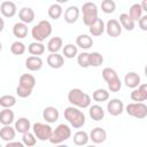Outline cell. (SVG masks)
I'll list each match as a JSON object with an SVG mask.
<instances>
[{
  "instance_id": "6da1fadb",
  "label": "cell",
  "mask_w": 147,
  "mask_h": 147,
  "mask_svg": "<svg viewBox=\"0 0 147 147\" xmlns=\"http://www.w3.org/2000/svg\"><path fill=\"white\" fill-rule=\"evenodd\" d=\"M68 101L77 108H88L91 106V96L80 88H72L68 93Z\"/></svg>"
},
{
  "instance_id": "7a4b0ae2",
  "label": "cell",
  "mask_w": 147,
  "mask_h": 147,
  "mask_svg": "<svg viewBox=\"0 0 147 147\" xmlns=\"http://www.w3.org/2000/svg\"><path fill=\"white\" fill-rule=\"evenodd\" d=\"M64 118L70 123V125L75 129H80L86 122L85 115L82 110H79L77 107L71 106L65 108L64 110Z\"/></svg>"
},
{
  "instance_id": "3957f363",
  "label": "cell",
  "mask_w": 147,
  "mask_h": 147,
  "mask_svg": "<svg viewBox=\"0 0 147 147\" xmlns=\"http://www.w3.org/2000/svg\"><path fill=\"white\" fill-rule=\"evenodd\" d=\"M52 31H53V28H52L51 22L46 21V20H42L32 28L31 36L36 41L42 42L46 38H48L52 34Z\"/></svg>"
},
{
  "instance_id": "277c9868",
  "label": "cell",
  "mask_w": 147,
  "mask_h": 147,
  "mask_svg": "<svg viewBox=\"0 0 147 147\" xmlns=\"http://www.w3.org/2000/svg\"><path fill=\"white\" fill-rule=\"evenodd\" d=\"M71 137V129L69 127V125L67 124H59L55 130L52 131L51 138L48 139L52 144L54 145H59L65 140H68Z\"/></svg>"
},
{
  "instance_id": "5b68a950",
  "label": "cell",
  "mask_w": 147,
  "mask_h": 147,
  "mask_svg": "<svg viewBox=\"0 0 147 147\" xmlns=\"http://www.w3.org/2000/svg\"><path fill=\"white\" fill-rule=\"evenodd\" d=\"M82 13L84 24L90 26L98 18V6L94 2H85L82 7Z\"/></svg>"
},
{
  "instance_id": "8992f818",
  "label": "cell",
  "mask_w": 147,
  "mask_h": 147,
  "mask_svg": "<svg viewBox=\"0 0 147 147\" xmlns=\"http://www.w3.org/2000/svg\"><path fill=\"white\" fill-rule=\"evenodd\" d=\"M125 111L127 115L136 117L138 119H142L147 116V106L144 102H132L126 105Z\"/></svg>"
},
{
  "instance_id": "52a82bcc",
  "label": "cell",
  "mask_w": 147,
  "mask_h": 147,
  "mask_svg": "<svg viewBox=\"0 0 147 147\" xmlns=\"http://www.w3.org/2000/svg\"><path fill=\"white\" fill-rule=\"evenodd\" d=\"M32 130H33V134L36 136L37 139H39L40 141H46L51 138V134H52V127L51 125L48 124H45V123H40V122H37L32 125Z\"/></svg>"
},
{
  "instance_id": "ba28073f",
  "label": "cell",
  "mask_w": 147,
  "mask_h": 147,
  "mask_svg": "<svg viewBox=\"0 0 147 147\" xmlns=\"http://www.w3.org/2000/svg\"><path fill=\"white\" fill-rule=\"evenodd\" d=\"M131 100L134 102H142L147 100V84H139L131 92Z\"/></svg>"
},
{
  "instance_id": "9c48e42d",
  "label": "cell",
  "mask_w": 147,
  "mask_h": 147,
  "mask_svg": "<svg viewBox=\"0 0 147 147\" xmlns=\"http://www.w3.org/2000/svg\"><path fill=\"white\" fill-rule=\"evenodd\" d=\"M105 30H106L107 34L113 38H116L122 33V26H121L119 22L115 18H111L107 22V24L105 25Z\"/></svg>"
},
{
  "instance_id": "30bf717a",
  "label": "cell",
  "mask_w": 147,
  "mask_h": 147,
  "mask_svg": "<svg viewBox=\"0 0 147 147\" xmlns=\"http://www.w3.org/2000/svg\"><path fill=\"white\" fill-rule=\"evenodd\" d=\"M107 110L111 116H118L124 111V105L119 99H113L107 103Z\"/></svg>"
},
{
  "instance_id": "8fae6325",
  "label": "cell",
  "mask_w": 147,
  "mask_h": 147,
  "mask_svg": "<svg viewBox=\"0 0 147 147\" xmlns=\"http://www.w3.org/2000/svg\"><path fill=\"white\" fill-rule=\"evenodd\" d=\"M0 11H1V14L5 17L10 18V17H13L16 14L17 7H16V5L13 1H3L0 5Z\"/></svg>"
},
{
  "instance_id": "7c38bea8",
  "label": "cell",
  "mask_w": 147,
  "mask_h": 147,
  "mask_svg": "<svg viewBox=\"0 0 147 147\" xmlns=\"http://www.w3.org/2000/svg\"><path fill=\"white\" fill-rule=\"evenodd\" d=\"M60 117V113L55 107H46L42 110V118L47 122V123H55Z\"/></svg>"
},
{
  "instance_id": "4fadbf2b",
  "label": "cell",
  "mask_w": 147,
  "mask_h": 147,
  "mask_svg": "<svg viewBox=\"0 0 147 147\" xmlns=\"http://www.w3.org/2000/svg\"><path fill=\"white\" fill-rule=\"evenodd\" d=\"M88 137L94 144H101L107 139V132H106L105 129L98 126V127L92 129V131L90 132Z\"/></svg>"
},
{
  "instance_id": "5bb4252c",
  "label": "cell",
  "mask_w": 147,
  "mask_h": 147,
  "mask_svg": "<svg viewBox=\"0 0 147 147\" xmlns=\"http://www.w3.org/2000/svg\"><path fill=\"white\" fill-rule=\"evenodd\" d=\"M79 8L77 6H69L65 10H64V21L69 24H72L75 22H77L78 17H79Z\"/></svg>"
},
{
  "instance_id": "9a60e30c",
  "label": "cell",
  "mask_w": 147,
  "mask_h": 147,
  "mask_svg": "<svg viewBox=\"0 0 147 147\" xmlns=\"http://www.w3.org/2000/svg\"><path fill=\"white\" fill-rule=\"evenodd\" d=\"M47 64L53 69H60L64 64V57L59 53H51L47 56Z\"/></svg>"
},
{
  "instance_id": "2e32d148",
  "label": "cell",
  "mask_w": 147,
  "mask_h": 147,
  "mask_svg": "<svg viewBox=\"0 0 147 147\" xmlns=\"http://www.w3.org/2000/svg\"><path fill=\"white\" fill-rule=\"evenodd\" d=\"M25 67L28 70L30 71H39L42 68V60L40 59V56H29L25 60Z\"/></svg>"
},
{
  "instance_id": "e0dca14e",
  "label": "cell",
  "mask_w": 147,
  "mask_h": 147,
  "mask_svg": "<svg viewBox=\"0 0 147 147\" xmlns=\"http://www.w3.org/2000/svg\"><path fill=\"white\" fill-rule=\"evenodd\" d=\"M34 16H36L34 10L32 8H30V7H23L18 11V17H20L21 22H23L25 24H29V23L33 22Z\"/></svg>"
},
{
  "instance_id": "ac0fdd59",
  "label": "cell",
  "mask_w": 147,
  "mask_h": 147,
  "mask_svg": "<svg viewBox=\"0 0 147 147\" xmlns=\"http://www.w3.org/2000/svg\"><path fill=\"white\" fill-rule=\"evenodd\" d=\"M88 28H90L88 31H90V33H91L93 37H99V36H101V34L105 32V23H103V21H102L101 18H99V17H98Z\"/></svg>"
},
{
  "instance_id": "d6986e66",
  "label": "cell",
  "mask_w": 147,
  "mask_h": 147,
  "mask_svg": "<svg viewBox=\"0 0 147 147\" xmlns=\"http://www.w3.org/2000/svg\"><path fill=\"white\" fill-rule=\"evenodd\" d=\"M124 83L127 87L130 88H136L139 84H140V76L134 72V71H131V72H127L124 77Z\"/></svg>"
},
{
  "instance_id": "ffe728a7",
  "label": "cell",
  "mask_w": 147,
  "mask_h": 147,
  "mask_svg": "<svg viewBox=\"0 0 147 147\" xmlns=\"http://www.w3.org/2000/svg\"><path fill=\"white\" fill-rule=\"evenodd\" d=\"M18 85H21L25 88H29V90H33L36 86V78L31 74H23L20 77Z\"/></svg>"
},
{
  "instance_id": "44dd1931",
  "label": "cell",
  "mask_w": 147,
  "mask_h": 147,
  "mask_svg": "<svg viewBox=\"0 0 147 147\" xmlns=\"http://www.w3.org/2000/svg\"><path fill=\"white\" fill-rule=\"evenodd\" d=\"M13 34L18 39L25 38L28 36V25L23 22L15 23L14 26H13Z\"/></svg>"
},
{
  "instance_id": "7402d4cb",
  "label": "cell",
  "mask_w": 147,
  "mask_h": 147,
  "mask_svg": "<svg viewBox=\"0 0 147 147\" xmlns=\"http://www.w3.org/2000/svg\"><path fill=\"white\" fill-rule=\"evenodd\" d=\"M15 134H16V130L15 127H11L10 125H3L0 129V138L6 142L14 140Z\"/></svg>"
},
{
  "instance_id": "603a6c76",
  "label": "cell",
  "mask_w": 147,
  "mask_h": 147,
  "mask_svg": "<svg viewBox=\"0 0 147 147\" xmlns=\"http://www.w3.org/2000/svg\"><path fill=\"white\" fill-rule=\"evenodd\" d=\"M14 111L10 110V108H3L0 111V123L2 125H10L14 122Z\"/></svg>"
},
{
  "instance_id": "cb8c5ba5",
  "label": "cell",
  "mask_w": 147,
  "mask_h": 147,
  "mask_svg": "<svg viewBox=\"0 0 147 147\" xmlns=\"http://www.w3.org/2000/svg\"><path fill=\"white\" fill-rule=\"evenodd\" d=\"M88 113H90L91 118H92L93 121H96V122L103 119V117H105V110H103V108H102L101 106H99V105L90 106Z\"/></svg>"
},
{
  "instance_id": "d4e9b609",
  "label": "cell",
  "mask_w": 147,
  "mask_h": 147,
  "mask_svg": "<svg viewBox=\"0 0 147 147\" xmlns=\"http://www.w3.org/2000/svg\"><path fill=\"white\" fill-rule=\"evenodd\" d=\"M31 129V123L26 117H20L16 122H15V130L18 133H25Z\"/></svg>"
},
{
  "instance_id": "484cf974",
  "label": "cell",
  "mask_w": 147,
  "mask_h": 147,
  "mask_svg": "<svg viewBox=\"0 0 147 147\" xmlns=\"http://www.w3.org/2000/svg\"><path fill=\"white\" fill-rule=\"evenodd\" d=\"M76 45L83 49H88L93 46V39L87 34H79L76 38Z\"/></svg>"
},
{
  "instance_id": "4316f807",
  "label": "cell",
  "mask_w": 147,
  "mask_h": 147,
  "mask_svg": "<svg viewBox=\"0 0 147 147\" xmlns=\"http://www.w3.org/2000/svg\"><path fill=\"white\" fill-rule=\"evenodd\" d=\"M63 46V40L61 37H53L47 42V49L51 53H57Z\"/></svg>"
},
{
  "instance_id": "83f0119b",
  "label": "cell",
  "mask_w": 147,
  "mask_h": 147,
  "mask_svg": "<svg viewBox=\"0 0 147 147\" xmlns=\"http://www.w3.org/2000/svg\"><path fill=\"white\" fill-rule=\"evenodd\" d=\"M119 24L122 28H124L127 31H132L134 29V21L129 16V14L126 13H122L119 15Z\"/></svg>"
},
{
  "instance_id": "f1b7e54d",
  "label": "cell",
  "mask_w": 147,
  "mask_h": 147,
  "mask_svg": "<svg viewBox=\"0 0 147 147\" xmlns=\"http://www.w3.org/2000/svg\"><path fill=\"white\" fill-rule=\"evenodd\" d=\"M45 45L40 41H33L29 45L28 47V52L31 54V55H36V56H39V55H42L45 53Z\"/></svg>"
},
{
  "instance_id": "f546056e",
  "label": "cell",
  "mask_w": 147,
  "mask_h": 147,
  "mask_svg": "<svg viewBox=\"0 0 147 147\" xmlns=\"http://www.w3.org/2000/svg\"><path fill=\"white\" fill-rule=\"evenodd\" d=\"M88 140H90V137L85 131H77L74 134V144L77 146H84L88 142Z\"/></svg>"
},
{
  "instance_id": "4dcf8cb0",
  "label": "cell",
  "mask_w": 147,
  "mask_h": 147,
  "mask_svg": "<svg viewBox=\"0 0 147 147\" xmlns=\"http://www.w3.org/2000/svg\"><path fill=\"white\" fill-rule=\"evenodd\" d=\"M92 99L96 102H105L109 99V92L105 88H98L92 93Z\"/></svg>"
},
{
  "instance_id": "1f68e13d",
  "label": "cell",
  "mask_w": 147,
  "mask_h": 147,
  "mask_svg": "<svg viewBox=\"0 0 147 147\" xmlns=\"http://www.w3.org/2000/svg\"><path fill=\"white\" fill-rule=\"evenodd\" d=\"M62 14H63V9H62L60 3H53V5L49 6V8H48V16L52 20H59Z\"/></svg>"
},
{
  "instance_id": "d6a6232c",
  "label": "cell",
  "mask_w": 147,
  "mask_h": 147,
  "mask_svg": "<svg viewBox=\"0 0 147 147\" xmlns=\"http://www.w3.org/2000/svg\"><path fill=\"white\" fill-rule=\"evenodd\" d=\"M142 8H141V5L140 3H133L131 7H130V10H129V16L136 22L138 21L141 16H142Z\"/></svg>"
},
{
  "instance_id": "836d02e7",
  "label": "cell",
  "mask_w": 147,
  "mask_h": 147,
  "mask_svg": "<svg viewBox=\"0 0 147 147\" xmlns=\"http://www.w3.org/2000/svg\"><path fill=\"white\" fill-rule=\"evenodd\" d=\"M16 105V98L11 94H6L0 96V106L3 108H11Z\"/></svg>"
},
{
  "instance_id": "e575fe53",
  "label": "cell",
  "mask_w": 147,
  "mask_h": 147,
  "mask_svg": "<svg viewBox=\"0 0 147 147\" xmlns=\"http://www.w3.org/2000/svg\"><path fill=\"white\" fill-rule=\"evenodd\" d=\"M103 63V56L99 52L90 53V67H100Z\"/></svg>"
},
{
  "instance_id": "d590c367",
  "label": "cell",
  "mask_w": 147,
  "mask_h": 147,
  "mask_svg": "<svg viewBox=\"0 0 147 147\" xmlns=\"http://www.w3.org/2000/svg\"><path fill=\"white\" fill-rule=\"evenodd\" d=\"M25 51H26L25 45L22 41H18V40L17 41H14L11 44V46H10V52L14 55H22V54L25 53Z\"/></svg>"
},
{
  "instance_id": "8d00e7d4",
  "label": "cell",
  "mask_w": 147,
  "mask_h": 147,
  "mask_svg": "<svg viewBox=\"0 0 147 147\" xmlns=\"http://www.w3.org/2000/svg\"><path fill=\"white\" fill-rule=\"evenodd\" d=\"M78 53V49H77V46L72 45V44H67L64 47H63V55L64 57L67 59H74Z\"/></svg>"
},
{
  "instance_id": "74e56055",
  "label": "cell",
  "mask_w": 147,
  "mask_h": 147,
  "mask_svg": "<svg viewBox=\"0 0 147 147\" xmlns=\"http://www.w3.org/2000/svg\"><path fill=\"white\" fill-rule=\"evenodd\" d=\"M22 142H23V145H24V146L32 147V146H34V145L37 144V138H36V136H34L33 133H31V132H29V131H28V132L23 133Z\"/></svg>"
},
{
  "instance_id": "f35d334b",
  "label": "cell",
  "mask_w": 147,
  "mask_h": 147,
  "mask_svg": "<svg viewBox=\"0 0 147 147\" xmlns=\"http://www.w3.org/2000/svg\"><path fill=\"white\" fill-rule=\"evenodd\" d=\"M116 9V3L114 0H102L101 2V10L105 14H111Z\"/></svg>"
},
{
  "instance_id": "ab89813d",
  "label": "cell",
  "mask_w": 147,
  "mask_h": 147,
  "mask_svg": "<svg viewBox=\"0 0 147 147\" xmlns=\"http://www.w3.org/2000/svg\"><path fill=\"white\" fill-rule=\"evenodd\" d=\"M77 62H78L79 67H82V68H88L90 67V53L82 52L77 56Z\"/></svg>"
},
{
  "instance_id": "60d3db41",
  "label": "cell",
  "mask_w": 147,
  "mask_h": 147,
  "mask_svg": "<svg viewBox=\"0 0 147 147\" xmlns=\"http://www.w3.org/2000/svg\"><path fill=\"white\" fill-rule=\"evenodd\" d=\"M107 84H108V88L110 92H119V90L122 88V82L118 76L115 77L114 79L109 80Z\"/></svg>"
},
{
  "instance_id": "b9f144b4",
  "label": "cell",
  "mask_w": 147,
  "mask_h": 147,
  "mask_svg": "<svg viewBox=\"0 0 147 147\" xmlns=\"http://www.w3.org/2000/svg\"><path fill=\"white\" fill-rule=\"evenodd\" d=\"M115 77H117V72L114 70V69H111V68H105L103 70H102V78L108 83L109 80H111V79H114Z\"/></svg>"
},
{
  "instance_id": "7bdbcfd3",
  "label": "cell",
  "mask_w": 147,
  "mask_h": 147,
  "mask_svg": "<svg viewBox=\"0 0 147 147\" xmlns=\"http://www.w3.org/2000/svg\"><path fill=\"white\" fill-rule=\"evenodd\" d=\"M31 93H32V90L25 88V87H23V86H21V85H18V86L16 87V94H17L20 98H28V96L31 95Z\"/></svg>"
},
{
  "instance_id": "ee69618b",
  "label": "cell",
  "mask_w": 147,
  "mask_h": 147,
  "mask_svg": "<svg viewBox=\"0 0 147 147\" xmlns=\"http://www.w3.org/2000/svg\"><path fill=\"white\" fill-rule=\"evenodd\" d=\"M138 24H139V28L142 31H147V15H142L138 20Z\"/></svg>"
},
{
  "instance_id": "f6af8a7d",
  "label": "cell",
  "mask_w": 147,
  "mask_h": 147,
  "mask_svg": "<svg viewBox=\"0 0 147 147\" xmlns=\"http://www.w3.org/2000/svg\"><path fill=\"white\" fill-rule=\"evenodd\" d=\"M11 146L23 147L24 145H23V142H20V141H13V140H10V141H7V142H6V147H11Z\"/></svg>"
},
{
  "instance_id": "bcb514c9",
  "label": "cell",
  "mask_w": 147,
  "mask_h": 147,
  "mask_svg": "<svg viewBox=\"0 0 147 147\" xmlns=\"http://www.w3.org/2000/svg\"><path fill=\"white\" fill-rule=\"evenodd\" d=\"M141 8H142V10H144V11H147V0H142Z\"/></svg>"
},
{
  "instance_id": "7dc6e473",
  "label": "cell",
  "mask_w": 147,
  "mask_h": 147,
  "mask_svg": "<svg viewBox=\"0 0 147 147\" xmlns=\"http://www.w3.org/2000/svg\"><path fill=\"white\" fill-rule=\"evenodd\" d=\"M3 28H5V22H3V20L0 17V32H2Z\"/></svg>"
},
{
  "instance_id": "c3c4849f",
  "label": "cell",
  "mask_w": 147,
  "mask_h": 147,
  "mask_svg": "<svg viewBox=\"0 0 147 147\" xmlns=\"http://www.w3.org/2000/svg\"><path fill=\"white\" fill-rule=\"evenodd\" d=\"M55 1H56L57 3H60V5H61V3H65V2H68L69 0H55Z\"/></svg>"
},
{
  "instance_id": "681fc988",
  "label": "cell",
  "mask_w": 147,
  "mask_h": 147,
  "mask_svg": "<svg viewBox=\"0 0 147 147\" xmlns=\"http://www.w3.org/2000/svg\"><path fill=\"white\" fill-rule=\"evenodd\" d=\"M2 49V45H1V42H0V51Z\"/></svg>"
}]
</instances>
